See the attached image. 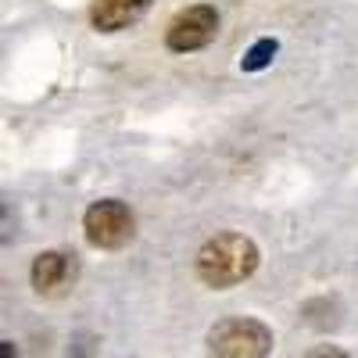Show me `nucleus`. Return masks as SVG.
Returning <instances> with one entry per match:
<instances>
[{
  "mask_svg": "<svg viewBox=\"0 0 358 358\" xmlns=\"http://www.w3.org/2000/svg\"><path fill=\"white\" fill-rule=\"evenodd\" d=\"M276 54H280V40L262 36V40H255V43L248 47V54L241 57V69H244V72H262V69L273 65Z\"/></svg>",
  "mask_w": 358,
  "mask_h": 358,
  "instance_id": "nucleus-8",
  "label": "nucleus"
},
{
  "mask_svg": "<svg viewBox=\"0 0 358 358\" xmlns=\"http://www.w3.org/2000/svg\"><path fill=\"white\" fill-rule=\"evenodd\" d=\"M155 0H94L90 8V25L97 33H122V29L136 25Z\"/></svg>",
  "mask_w": 358,
  "mask_h": 358,
  "instance_id": "nucleus-6",
  "label": "nucleus"
},
{
  "mask_svg": "<svg viewBox=\"0 0 358 358\" xmlns=\"http://www.w3.org/2000/svg\"><path fill=\"white\" fill-rule=\"evenodd\" d=\"M29 276H33V287L36 294L43 297H57V294H65L76 276H79V262L65 251H43L33 258V268H29Z\"/></svg>",
  "mask_w": 358,
  "mask_h": 358,
  "instance_id": "nucleus-5",
  "label": "nucleus"
},
{
  "mask_svg": "<svg viewBox=\"0 0 358 358\" xmlns=\"http://www.w3.org/2000/svg\"><path fill=\"white\" fill-rule=\"evenodd\" d=\"M341 301L330 294H322V297H312V301L301 305V322L312 326V330H334V326L341 322Z\"/></svg>",
  "mask_w": 358,
  "mask_h": 358,
  "instance_id": "nucleus-7",
  "label": "nucleus"
},
{
  "mask_svg": "<svg viewBox=\"0 0 358 358\" xmlns=\"http://www.w3.org/2000/svg\"><path fill=\"white\" fill-rule=\"evenodd\" d=\"M0 358H18V348L11 341H0Z\"/></svg>",
  "mask_w": 358,
  "mask_h": 358,
  "instance_id": "nucleus-12",
  "label": "nucleus"
},
{
  "mask_svg": "<svg viewBox=\"0 0 358 358\" xmlns=\"http://www.w3.org/2000/svg\"><path fill=\"white\" fill-rule=\"evenodd\" d=\"M18 229H22L18 204H15L11 197L0 194V244H15V241H18Z\"/></svg>",
  "mask_w": 358,
  "mask_h": 358,
  "instance_id": "nucleus-9",
  "label": "nucleus"
},
{
  "mask_svg": "<svg viewBox=\"0 0 358 358\" xmlns=\"http://www.w3.org/2000/svg\"><path fill=\"white\" fill-rule=\"evenodd\" d=\"M219 36V11L212 4H194L176 11L165 25V47L172 54H194Z\"/></svg>",
  "mask_w": 358,
  "mask_h": 358,
  "instance_id": "nucleus-4",
  "label": "nucleus"
},
{
  "mask_svg": "<svg viewBox=\"0 0 358 358\" xmlns=\"http://www.w3.org/2000/svg\"><path fill=\"white\" fill-rule=\"evenodd\" d=\"M258 244L244 233H215L212 241H204L197 251V280L212 290H229L236 283H244L258 273Z\"/></svg>",
  "mask_w": 358,
  "mask_h": 358,
  "instance_id": "nucleus-1",
  "label": "nucleus"
},
{
  "mask_svg": "<svg viewBox=\"0 0 358 358\" xmlns=\"http://www.w3.org/2000/svg\"><path fill=\"white\" fill-rule=\"evenodd\" d=\"M305 358H351L344 348H337V344H319V348H312Z\"/></svg>",
  "mask_w": 358,
  "mask_h": 358,
  "instance_id": "nucleus-11",
  "label": "nucleus"
},
{
  "mask_svg": "<svg viewBox=\"0 0 358 358\" xmlns=\"http://www.w3.org/2000/svg\"><path fill=\"white\" fill-rule=\"evenodd\" d=\"M83 233L86 244L97 251H122L136 236V215L126 201L101 197L83 212Z\"/></svg>",
  "mask_w": 358,
  "mask_h": 358,
  "instance_id": "nucleus-3",
  "label": "nucleus"
},
{
  "mask_svg": "<svg viewBox=\"0 0 358 358\" xmlns=\"http://www.w3.org/2000/svg\"><path fill=\"white\" fill-rule=\"evenodd\" d=\"M97 344H101V341H97L94 334H76L69 358H94V355H97Z\"/></svg>",
  "mask_w": 358,
  "mask_h": 358,
  "instance_id": "nucleus-10",
  "label": "nucleus"
},
{
  "mask_svg": "<svg viewBox=\"0 0 358 358\" xmlns=\"http://www.w3.org/2000/svg\"><path fill=\"white\" fill-rule=\"evenodd\" d=\"M273 330L255 315H229L208 330V358H268Z\"/></svg>",
  "mask_w": 358,
  "mask_h": 358,
  "instance_id": "nucleus-2",
  "label": "nucleus"
}]
</instances>
